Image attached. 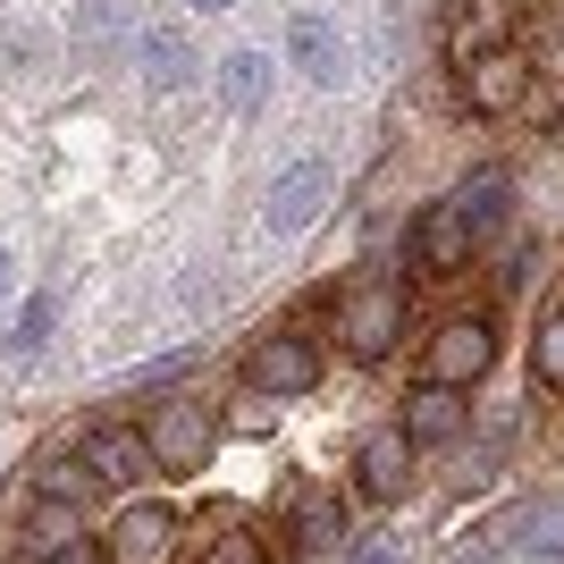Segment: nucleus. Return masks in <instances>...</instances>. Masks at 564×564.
I'll return each mask as SVG.
<instances>
[{
    "instance_id": "f257e3e1",
    "label": "nucleus",
    "mask_w": 564,
    "mask_h": 564,
    "mask_svg": "<svg viewBox=\"0 0 564 564\" xmlns=\"http://www.w3.org/2000/svg\"><path fill=\"white\" fill-rule=\"evenodd\" d=\"M143 447H152V464L161 471H203V455H212V404L203 397H161L152 413H143Z\"/></svg>"
},
{
    "instance_id": "f03ea898",
    "label": "nucleus",
    "mask_w": 564,
    "mask_h": 564,
    "mask_svg": "<svg viewBox=\"0 0 564 564\" xmlns=\"http://www.w3.org/2000/svg\"><path fill=\"white\" fill-rule=\"evenodd\" d=\"M455 68H464V110H480V118L522 110V94H531V59H522L514 43H480V51H464Z\"/></svg>"
},
{
    "instance_id": "7ed1b4c3",
    "label": "nucleus",
    "mask_w": 564,
    "mask_h": 564,
    "mask_svg": "<svg viewBox=\"0 0 564 564\" xmlns=\"http://www.w3.org/2000/svg\"><path fill=\"white\" fill-rule=\"evenodd\" d=\"M337 337H346L354 362H379V354L404 337V295L388 279H362L346 304H337Z\"/></svg>"
},
{
    "instance_id": "20e7f679",
    "label": "nucleus",
    "mask_w": 564,
    "mask_h": 564,
    "mask_svg": "<svg viewBox=\"0 0 564 564\" xmlns=\"http://www.w3.org/2000/svg\"><path fill=\"white\" fill-rule=\"evenodd\" d=\"M497 362V329L480 321V312H455V321H438V337H430L422 371L438 379V388H471V379Z\"/></svg>"
},
{
    "instance_id": "39448f33",
    "label": "nucleus",
    "mask_w": 564,
    "mask_h": 564,
    "mask_svg": "<svg viewBox=\"0 0 564 564\" xmlns=\"http://www.w3.org/2000/svg\"><path fill=\"white\" fill-rule=\"evenodd\" d=\"M245 379H253L261 397H304V388H321V346L295 329L279 337H253V354H245Z\"/></svg>"
},
{
    "instance_id": "423d86ee",
    "label": "nucleus",
    "mask_w": 564,
    "mask_h": 564,
    "mask_svg": "<svg viewBox=\"0 0 564 564\" xmlns=\"http://www.w3.org/2000/svg\"><path fill=\"white\" fill-rule=\"evenodd\" d=\"M76 464L94 471V489H135L143 471H152V447H143V430H127V422H94L76 438Z\"/></svg>"
},
{
    "instance_id": "0eeeda50",
    "label": "nucleus",
    "mask_w": 564,
    "mask_h": 564,
    "mask_svg": "<svg viewBox=\"0 0 564 564\" xmlns=\"http://www.w3.org/2000/svg\"><path fill=\"white\" fill-rule=\"evenodd\" d=\"M321 203H329V169L321 161H295L270 177V203H261V228L270 236H304L312 219H321Z\"/></svg>"
},
{
    "instance_id": "6e6552de",
    "label": "nucleus",
    "mask_w": 564,
    "mask_h": 564,
    "mask_svg": "<svg viewBox=\"0 0 564 564\" xmlns=\"http://www.w3.org/2000/svg\"><path fill=\"white\" fill-rule=\"evenodd\" d=\"M169 540H177V514H169L161 497H135V506L110 522V564H161Z\"/></svg>"
},
{
    "instance_id": "1a4fd4ad",
    "label": "nucleus",
    "mask_w": 564,
    "mask_h": 564,
    "mask_svg": "<svg viewBox=\"0 0 564 564\" xmlns=\"http://www.w3.org/2000/svg\"><path fill=\"white\" fill-rule=\"evenodd\" d=\"M455 397H464V388H438V379H422V388L404 397V422H397V430L413 438V447H455V438H464V422H471Z\"/></svg>"
},
{
    "instance_id": "9d476101",
    "label": "nucleus",
    "mask_w": 564,
    "mask_h": 564,
    "mask_svg": "<svg viewBox=\"0 0 564 564\" xmlns=\"http://www.w3.org/2000/svg\"><path fill=\"white\" fill-rule=\"evenodd\" d=\"M286 59H295V76H304V85H321V94H329V85H346V43H337V25L312 18V9L286 25Z\"/></svg>"
},
{
    "instance_id": "9b49d317",
    "label": "nucleus",
    "mask_w": 564,
    "mask_h": 564,
    "mask_svg": "<svg viewBox=\"0 0 564 564\" xmlns=\"http://www.w3.org/2000/svg\"><path fill=\"white\" fill-rule=\"evenodd\" d=\"M471 245H480V236L455 219V203L422 212V228H413V261H422V279H455V270L471 261Z\"/></svg>"
},
{
    "instance_id": "f8f14e48",
    "label": "nucleus",
    "mask_w": 564,
    "mask_h": 564,
    "mask_svg": "<svg viewBox=\"0 0 564 564\" xmlns=\"http://www.w3.org/2000/svg\"><path fill=\"white\" fill-rule=\"evenodd\" d=\"M354 471H362V489H371L379 506H388V497H404V480H413V438H404L397 422L371 430V438H362V455H354Z\"/></svg>"
},
{
    "instance_id": "ddd939ff",
    "label": "nucleus",
    "mask_w": 564,
    "mask_h": 564,
    "mask_svg": "<svg viewBox=\"0 0 564 564\" xmlns=\"http://www.w3.org/2000/svg\"><path fill=\"white\" fill-rule=\"evenodd\" d=\"M135 68H143L152 94H177V85L194 76V43L177 34V25H152V34H135Z\"/></svg>"
},
{
    "instance_id": "4468645a",
    "label": "nucleus",
    "mask_w": 564,
    "mask_h": 564,
    "mask_svg": "<svg viewBox=\"0 0 564 564\" xmlns=\"http://www.w3.org/2000/svg\"><path fill=\"white\" fill-rule=\"evenodd\" d=\"M447 203H455V219H464L471 236H489L497 219H506V169H471V177L447 194Z\"/></svg>"
},
{
    "instance_id": "2eb2a0df",
    "label": "nucleus",
    "mask_w": 564,
    "mask_h": 564,
    "mask_svg": "<svg viewBox=\"0 0 564 564\" xmlns=\"http://www.w3.org/2000/svg\"><path fill=\"white\" fill-rule=\"evenodd\" d=\"M219 101L228 110H261L270 101V51H228L219 59Z\"/></svg>"
},
{
    "instance_id": "dca6fc26",
    "label": "nucleus",
    "mask_w": 564,
    "mask_h": 564,
    "mask_svg": "<svg viewBox=\"0 0 564 564\" xmlns=\"http://www.w3.org/2000/svg\"><path fill=\"white\" fill-rule=\"evenodd\" d=\"M295 531H304V547H346V514H337L329 497H304V514H295Z\"/></svg>"
},
{
    "instance_id": "f3484780",
    "label": "nucleus",
    "mask_w": 564,
    "mask_h": 564,
    "mask_svg": "<svg viewBox=\"0 0 564 564\" xmlns=\"http://www.w3.org/2000/svg\"><path fill=\"white\" fill-rule=\"evenodd\" d=\"M203 564H270V540L261 531H219V540H203Z\"/></svg>"
},
{
    "instance_id": "a211bd4d",
    "label": "nucleus",
    "mask_w": 564,
    "mask_h": 564,
    "mask_svg": "<svg viewBox=\"0 0 564 564\" xmlns=\"http://www.w3.org/2000/svg\"><path fill=\"white\" fill-rule=\"evenodd\" d=\"M531 379H540V388H564V312L531 337Z\"/></svg>"
},
{
    "instance_id": "6ab92c4d",
    "label": "nucleus",
    "mask_w": 564,
    "mask_h": 564,
    "mask_svg": "<svg viewBox=\"0 0 564 564\" xmlns=\"http://www.w3.org/2000/svg\"><path fill=\"white\" fill-rule=\"evenodd\" d=\"M43 497H51V506H68V514H76V506L94 497V471L76 464V455H68V464H51V471H43Z\"/></svg>"
},
{
    "instance_id": "aec40b11",
    "label": "nucleus",
    "mask_w": 564,
    "mask_h": 564,
    "mask_svg": "<svg viewBox=\"0 0 564 564\" xmlns=\"http://www.w3.org/2000/svg\"><path fill=\"white\" fill-rule=\"evenodd\" d=\"M110 25H118V9L110 0H85V18H76V43L94 51V43H110Z\"/></svg>"
},
{
    "instance_id": "412c9836",
    "label": "nucleus",
    "mask_w": 564,
    "mask_h": 564,
    "mask_svg": "<svg viewBox=\"0 0 564 564\" xmlns=\"http://www.w3.org/2000/svg\"><path fill=\"white\" fill-rule=\"evenodd\" d=\"M51 337V295H34V304H25V321H18V354H34Z\"/></svg>"
},
{
    "instance_id": "4be33fe9",
    "label": "nucleus",
    "mask_w": 564,
    "mask_h": 564,
    "mask_svg": "<svg viewBox=\"0 0 564 564\" xmlns=\"http://www.w3.org/2000/svg\"><path fill=\"white\" fill-rule=\"evenodd\" d=\"M43 564H110V547H94V540H59V547H43Z\"/></svg>"
},
{
    "instance_id": "5701e85b",
    "label": "nucleus",
    "mask_w": 564,
    "mask_h": 564,
    "mask_svg": "<svg viewBox=\"0 0 564 564\" xmlns=\"http://www.w3.org/2000/svg\"><path fill=\"white\" fill-rule=\"evenodd\" d=\"M59 531H76V514H59V506L43 497V506H34V540H43V547H59Z\"/></svg>"
},
{
    "instance_id": "b1692460",
    "label": "nucleus",
    "mask_w": 564,
    "mask_h": 564,
    "mask_svg": "<svg viewBox=\"0 0 564 564\" xmlns=\"http://www.w3.org/2000/svg\"><path fill=\"white\" fill-rule=\"evenodd\" d=\"M9 286H18V253H9V245H0V295H9Z\"/></svg>"
},
{
    "instance_id": "393cba45",
    "label": "nucleus",
    "mask_w": 564,
    "mask_h": 564,
    "mask_svg": "<svg viewBox=\"0 0 564 564\" xmlns=\"http://www.w3.org/2000/svg\"><path fill=\"white\" fill-rule=\"evenodd\" d=\"M186 9H236V0H186Z\"/></svg>"
}]
</instances>
